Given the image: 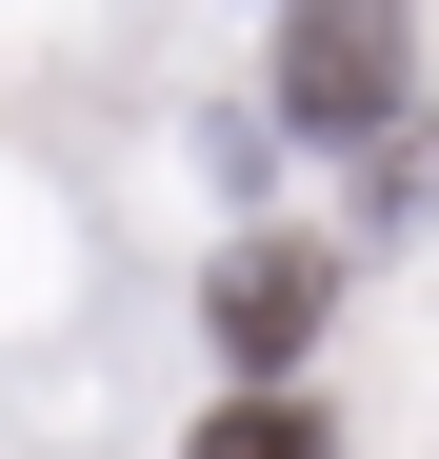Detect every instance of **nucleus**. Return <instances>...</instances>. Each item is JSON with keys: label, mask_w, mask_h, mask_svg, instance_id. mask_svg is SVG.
Segmentation results:
<instances>
[{"label": "nucleus", "mask_w": 439, "mask_h": 459, "mask_svg": "<svg viewBox=\"0 0 439 459\" xmlns=\"http://www.w3.org/2000/svg\"><path fill=\"white\" fill-rule=\"evenodd\" d=\"M380 81H400V21H380V0H320V21H300V100H320V120H359Z\"/></svg>", "instance_id": "f257e3e1"}, {"label": "nucleus", "mask_w": 439, "mask_h": 459, "mask_svg": "<svg viewBox=\"0 0 439 459\" xmlns=\"http://www.w3.org/2000/svg\"><path fill=\"white\" fill-rule=\"evenodd\" d=\"M300 320H320V260H300V240L220 280V340H240V359H280V340H300Z\"/></svg>", "instance_id": "f03ea898"}, {"label": "nucleus", "mask_w": 439, "mask_h": 459, "mask_svg": "<svg viewBox=\"0 0 439 459\" xmlns=\"http://www.w3.org/2000/svg\"><path fill=\"white\" fill-rule=\"evenodd\" d=\"M200 459H320V420H220Z\"/></svg>", "instance_id": "7ed1b4c3"}]
</instances>
